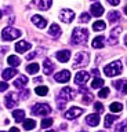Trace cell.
I'll use <instances>...</instances> for the list:
<instances>
[{"label": "cell", "mask_w": 127, "mask_h": 132, "mask_svg": "<svg viewBox=\"0 0 127 132\" xmlns=\"http://www.w3.org/2000/svg\"><path fill=\"white\" fill-rule=\"evenodd\" d=\"M94 110H95L97 113H102V111H104V105H102L101 102H95L94 103Z\"/></svg>", "instance_id": "39"}, {"label": "cell", "mask_w": 127, "mask_h": 132, "mask_svg": "<svg viewBox=\"0 0 127 132\" xmlns=\"http://www.w3.org/2000/svg\"><path fill=\"white\" fill-rule=\"evenodd\" d=\"M54 63L51 62V59H48V58H46V59L43 61V73L44 74H51L53 72H54Z\"/></svg>", "instance_id": "16"}, {"label": "cell", "mask_w": 127, "mask_h": 132, "mask_svg": "<svg viewBox=\"0 0 127 132\" xmlns=\"http://www.w3.org/2000/svg\"><path fill=\"white\" fill-rule=\"evenodd\" d=\"M88 78H90V73L84 72V70H81V72H77V73H76L75 82H76V84H79V85H83V84H86V82L88 81Z\"/></svg>", "instance_id": "10"}, {"label": "cell", "mask_w": 127, "mask_h": 132, "mask_svg": "<svg viewBox=\"0 0 127 132\" xmlns=\"http://www.w3.org/2000/svg\"><path fill=\"white\" fill-rule=\"evenodd\" d=\"M75 96H76V91L73 88H71V87H65V88H62L61 92H59V95H58V98L62 99V101H65V102L72 101Z\"/></svg>", "instance_id": "6"}, {"label": "cell", "mask_w": 127, "mask_h": 132, "mask_svg": "<svg viewBox=\"0 0 127 132\" xmlns=\"http://www.w3.org/2000/svg\"><path fill=\"white\" fill-rule=\"evenodd\" d=\"M53 122H54L53 118H43V121L40 122V125H42V128H48V127L53 125Z\"/></svg>", "instance_id": "37"}, {"label": "cell", "mask_w": 127, "mask_h": 132, "mask_svg": "<svg viewBox=\"0 0 127 132\" xmlns=\"http://www.w3.org/2000/svg\"><path fill=\"white\" fill-rule=\"evenodd\" d=\"M113 85L116 87L117 91H120L122 94H127V80H117V81H113Z\"/></svg>", "instance_id": "22"}, {"label": "cell", "mask_w": 127, "mask_h": 132, "mask_svg": "<svg viewBox=\"0 0 127 132\" xmlns=\"http://www.w3.org/2000/svg\"><path fill=\"white\" fill-rule=\"evenodd\" d=\"M102 85H104V80L100 77H95L91 82V88H102Z\"/></svg>", "instance_id": "36"}, {"label": "cell", "mask_w": 127, "mask_h": 132, "mask_svg": "<svg viewBox=\"0 0 127 132\" xmlns=\"http://www.w3.org/2000/svg\"><path fill=\"white\" fill-rule=\"evenodd\" d=\"M122 70H123L122 62L120 61H113V62H110L109 65H106L104 68V73L108 77H115V76H117V74H120Z\"/></svg>", "instance_id": "2"}, {"label": "cell", "mask_w": 127, "mask_h": 132, "mask_svg": "<svg viewBox=\"0 0 127 132\" xmlns=\"http://www.w3.org/2000/svg\"><path fill=\"white\" fill-rule=\"evenodd\" d=\"M2 16H3V11H0V18H2Z\"/></svg>", "instance_id": "50"}, {"label": "cell", "mask_w": 127, "mask_h": 132, "mask_svg": "<svg viewBox=\"0 0 127 132\" xmlns=\"http://www.w3.org/2000/svg\"><path fill=\"white\" fill-rule=\"evenodd\" d=\"M124 44L127 45V35H126V37H124Z\"/></svg>", "instance_id": "48"}, {"label": "cell", "mask_w": 127, "mask_h": 132, "mask_svg": "<svg viewBox=\"0 0 127 132\" xmlns=\"http://www.w3.org/2000/svg\"><path fill=\"white\" fill-rule=\"evenodd\" d=\"M90 61V55L88 52H77L75 58H73V68H84V66H87Z\"/></svg>", "instance_id": "4"}, {"label": "cell", "mask_w": 127, "mask_h": 132, "mask_svg": "<svg viewBox=\"0 0 127 132\" xmlns=\"http://www.w3.org/2000/svg\"><path fill=\"white\" fill-rule=\"evenodd\" d=\"M122 109H123V105H122L120 102H113L112 105L109 106V110L113 111V113H120Z\"/></svg>", "instance_id": "30"}, {"label": "cell", "mask_w": 127, "mask_h": 132, "mask_svg": "<svg viewBox=\"0 0 127 132\" xmlns=\"http://www.w3.org/2000/svg\"><path fill=\"white\" fill-rule=\"evenodd\" d=\"M39 69L40 68H39L38 63H29V65L26 66V72L29 73V74H36V73L39 72Z\"/></svg>", "instance_id": "32"}, {"label": "cell", "mask_w": 127, "mask_h": 132, "mask_svg": "<svg viewBox=\"0 0 127 132\" xmlns=\"http://www.w3.org/2000/svg\"><path fill=\"white\" fill-rule=\"evenodd\" d=\"M35 56H36V52H31L29 55H26V59H29V61H31V59H33Z\"/></svg>", "instance_id": "46"}, {"label": "cell", "mask_w": 127, "mask_h": 132, "mask_svg": "<svg viewBox=\"0 0 127 132\" xmlns=\"http://www.w3.org/2000/svg\"><path fill=\"white\" fill-rule=\"evenodd\" d=\"M88 40V30L84 28H75L73 29V33H72V37H71V41L73 45H80V44H84L87 43Z\"/></svg>", "instance_id": "1"}, {"label": "cell", "mask_w": 127, "mask_h": 132, "mask_svg": "<svg viewBox=\"0 0 127 132\" xmlns=\"http://www.w3.org/2000/svg\"><path fill=\"white\" fill-rule=\"evenodd\" d=\"M86 122L88 124L90 127H97L98 124H100V116L98 114H88L87 117H86Z\"/></svg>", "instance_id": "20"}, {"label": "cell", "mask_w": 127, "mask_h": 132, "mask_svg": "<svg viewBox=\"0 0 127 132\" xmlns=\"http://www.w3.org/2000/svg\"><path fill=\"white\" fill-rule=\"evenodd\" d=\"M98 132H105V131H98Z\"/></svg>", "instance_id": "52"}, {"label": "cell", "mask_w": 127, "mask_h": 132, "mask_svg": "<svg viewBox=\"0 0 127 132\" xmlns=\"http://www.w3.org/2000/svg\"><path fill=\"white\" fill-rule=\"evenodd\" d=\"M115 121H117V116H113V114H108L105 117V127L106 128H109V127H112V124L115 122Z\"/></svg>", "instance_id": "28"}, {"label": "cell", "mask_w": 127, "mask_h": 132, "mask_svg": "<svg viewBox=\"0 0 127 132\" xmlns=\"http://www.w3.org/2000/svg\"><path fill=\"white\" fill-rule=\"evenodd\" d=\"M90 18H91V15H90L88 12H83V14L80 15L79 19H80L81 23H86V22H88V21H90Z\"/></svg>", "instance_id": "38"}, {"label": "cell", "mask_w": 127, "mask_h": 132, "mask_svg": "<svg viewBox=\"0 0 127 132\" xmlns=\"http://www.w3.org/2000/svg\"><path fill=\"white\" fill-rule=\"evenodd\" d=\"M93 48H104L105 47V37L104 36H97L93 40Z\"/></svg>", "instance_id": "23"}, {"label": "cell", "mask_w": 127, "mask_h": 132, "mask_svg": "<svg viewBox=\"0 0 127 132\" xmlns=\"http://www.w3.org/2000/svg\"><path fill=\"white\" fill-rule=\"evenodd\" d=\"M22 122H24V129H26V131H31V129H33V128L36 127V121L32 120V118L24 120Z\"/></svg>", "instance_id": "26"}, {"label": "cell", "mask_w": 127, "mask_h": 132, "mask_svg": "<svg viewBox=\"0 0 127 132\" xmlns=\"http://www.w3.org/2000/svg\"><path fill=\"white\" fill-rule=\"evenodd\" d=\"M32 48V44H29L28 41H18L17 44H15V51L17 52H25V51H28V50H31Z\"/></svg>", "instance_id": "17"}, {"label": "cell", "mask_w": 127, "mask_h": 132, "mask_svg": "<svg viewBox=\"0 0 127 132\" xmlns=\"http://www.w3.org/2000/svg\"><path fill=\"white\" fill-rule=\"evenodd\" d=\"M106 2H108L110 6H117V4L120 3V0H106Z\"/></svg>", "instance_id": "44"}, {"label": "cell", "mask_w": 127, "mask_h": 132, "mask_svg": "<svg viewBox=\"0 0 127 132\" xmlns=\"http://www.w3.org/2000/svg\"><path fill=\"white\" fill-rule=\"evenodd\" d=\"M73 18H75V11L69 10V8H64L62 11L59 12V19L65 23H71Z\"/></svg>", "instance_id": "8"}, {"label": "cell", "mask_w": 127, "mask_h": 132, "mask_svg": "<svg viewBox=\"0 0 127 132\" xmlns=\"http://www.w3.org/2000/svg\"><path fill=\"white\" fill-rule=\"evenodd\" d=\"M26 84H28V77L24 76V74H21V76L14 81V85L17 87V88H24Z\"/></svg>", "instance_id": "25"}, {"label": "cell", "mask_w": 127, "mask_h": 132, "mask_svg": "<svg viewBox=\"0 0 127 132\" xmlns=\"http://www.w3.org/2000/svg\"><path fill=\"white\" fill-rule=\"evenodd\" d=\"M7 62H9L10 66L15 68V66H19V63H21V59H19L17 55H10L9 58H7Z\"/></svg>", "instance_id": "27"}, {"label": "cell", "mask_w": 127, "mask_h": 132, "mask_svg": "<svg viewBox=\"0 0 127 132\" xmlns=\"http://www.w3.org/2000/svg\"><path fill=\"white\" fill-rule=\"evenodd\" d=\"M33 4L39 8V10L46 11V10H48V8L51 7L53 0H33Z\"/></svg>", "instance_id": "15"}, {"label": "cell", "mask_w": 127, "mask_h": 132, "mask_svg": "<svg viewBox=\"0 0 127 132\" xmlns=\"http://www.w3.org/2000/svg\"><path fill=\"white\" fill-rule=\"evenodd\" d=\"M47 132H54V131H47Z\"/></svg>", "instance_id": "51"}, {"label": "cell", "mask_w": 127, "mask_h": 132, "mask_svg": "<svg viewBox=\"0 0 127 132\" xmlns=\"http://www.w3.org/2000/svg\"><path fill=\"white\" fill-rule=\"evenodd\" d=\"M32 114L33 116H48L51 113V107L50 105H46V103H36V105H33V107H32Z\"/></svg>", "instance_id": "5"}, {"label": "cell", "mask_w": 127, "mask_h": 132, "mask_svg": "<svg viewBox=\"0 0 127 132\" xmlns=\"http://www.w3.org/2000/svg\"><path fill=\"white\" fill-rule=\"evenodd\" d=\"M120 19V12L119 11H110L108 14V21L109 22H117Z\"/></svg>", "instance_id": "29"}, {"label": "cell", "mask_w": 127, "mask_h": 132, "mask_svg": "<svg viewBox=\"0 0 127 132\" xmlns=\"http://www.w3.org/2000/svg\"><path fill=\"white\" fill-rule=\"evenodd\" d=\"M57 103H58V109H61V110H62L64 109V107H65V103H66V102H65V101H62V99H57Z\"/></svg>", "instance_id": "42"}, {"label": "cell", "mask_w": 127, "mask_h": 132, "mask_svg": "<svg viewBox=\"0 0 127 132\" xmlns=\"http://www.w3.org/2000/svg\"><path fill=\"white\" fill-rule=\"evenodd\" d=\"M24 91L21 94H19V99H26L28 96H29V89H26V88H22Z\"/></svg>", "instance_id": "41"}, {"label": "cell", "mask_w": 127, "mask_h": 132, "mask_svg": "<svg viewBox=\"0 0 127 132\" xmlns=\"http://www.w3.org/2000/svg\"><path fill=\"white\" fill-rule=\"evenodd\" d=\"M120 32H122V28H120V26H116V28L112 29V32H110V36H109V39H108V43H109L110 45L117 44V39H119V35H120Z\"/></svg>", "instance_id": "12"}, {"label": "cell", "mask_w": 127, "mask_h": 132, "mask_svg": "<svg viewBox=\"0 0 127 132\" xmlns=\"http://www.w3.org/2000/svg\"><path fill=\"white\" fill-rule=\"evenodd\" d=\"M91 73L94 74V76H95V77H100V70H98L97 68H94L93 70H91Z\"/></svg>", "instance_id": "45"}, {"label": "cell", "mask_w": 127, "mask_h": 132, "mask_svg": "<svg viewBox=\"0 0 127 132\" xmlns=\"http://www.w3.org/2000/svg\"><path fill=\"white\" fill-rule=\"evenodd\" d=\"M109 95V88H101L100 92H98V96L100 98H106Z\"/></svg>", "instance_id": "40"}, {"label": "cell", "mask_w": 127, "mask_h": 132, "mask_svg": "<svg viewBox=\"0 0 127 132\" xmlns=\"http://www.w3.org/2000/svg\"><path fill=\"white\" fill-rule=\"evenodd\" d=\"M13 117L15 120V122H21L25 120V111L21 110V109H17V110H13Z\"/></svg>", "instance_id": "24"}, {"label": "cell", "mask_w": 127, "mask_h": 132, "mask_svg": "<svg viewBox=\"0 0 127 132\" xmlns=\"http://www.w3.org/2000/svg\"><path fill=\"white\" fill-rule=\"evenodd\" d=\"M126 131H127V120L120 121L115 128V132H126Z\"/></svg>", "instance_id": "33"}, {"label": "cell", "mask_w": 127, "mask_h": 132, "mask_svg": "<svg viewBox=\"0 0 127 132\" xmlns=\"http://www.w3.org/2000/svg\"><path fill=\"white\" fill-rule=\"evenodd\" d=\"M81 114H83V109L73 106V107H71L69 110L65 111L64 117L66 118V120H73V118H77V117H79V116H81Z\"/></svg>", "instance_id": "9"}, {"label": "cell", "mask_w": 127, "mask_h": 132, "mask_svg": "<svg viewBox=\"0 0 127 132\" xmlns=\"http://www.w3.org/2000/svg\"><path fill=\"white\" fill-rule=\"evenodd\" d=\"M35 92L38 94L39 96H44V95L48 94V88L46 85H39V87H36V88H35Z\"/></svg>", "instance_id": "31"}, {"label": "cell", "mask_w": 127, "mask_h": 132, "mask_svg": "<svg viewBox=\"0 0 127 132\" xmlns=\"http://www.w3.org/2000/svg\"><path fill=\"white\" fill-rule=\"evenodd\" d=\"M93 98L94 96L87 91V92H83V99H81V102H83L84 105H90V103L93 102Z\"/></svg>", "instance_id": "34"}, {"label": "cell", "mask_w": 127, "mask_h": 132, "mask_svg": "<svg viewBox=\"0 0 127 132\" xmlns=\"http://www.w3.org/2000/svg\"><path fill=\"white\" fill-rule=\"evenodd\" d=\"M32 23H33L36 28H39V29H44L47 26V21L44 19L42 15H33L32 16Z\"/></svg>", "instance_id": "13"}, {"label": "cell", "mask_w": 127, "mask_h": 132, "mask_svg": "<svg viewBox=\"0 0 127 132\" xmlns=\"http://www.w3.org/2000/svg\"><path fill=\"white\" fill-rule=\"evenodd\" d=\"M90 11H91V15L98 18V16H101L102 14H104V7H102L100 3H94L91 6V8H90Z\"/></svg>", "instance_id": "18"}, {"label": "cell", "mask_w": 127, "mask_h": 132, "mask_svg": "<svg viewBox=\"0 0 127 132\" xmlns=\"http://www.w3.org/2000/svg\"><path fill=\"white\" fill-rule=\"evenodd\" d=\"M17 73H18V70L15 68H9V69H6L4 72H3L2 77H3L4 81H7V80H10V78H13L14 76H17Z\"/></svg>", "instance_id": "21"}, {"label": "cell", "mask_w": 127, "mask_h": 132, "mask_svg": "<svg viewBox=\"0 0 127 132\" xmlns=\"http://www.w3.org/2000/svg\"><path fill=\"white\" fill-rule=\"evenodd\" d=\"M124 12H126V15H127V6L124 7Z\"/></svg>", "instance_id": "49"}, {"label": "cell", "mask_w": 127, "mask_h": 132, "mask_svg": "<svg viewBox=\"0 0 127 132\" xmlns=\"http://www.w3.org/2000/svg\"><path fill=\"white\" fill-rule=\"evenodd\" d=\"M61 28H59V25H57V23H51V26L50 29H48V35H50L51 37H54V39H58V37L61 36Z\"/></svg>", "instance_id": "19"}, {"label": "cell", "mask_w": 127, "mask_h": 132, "mask_svg": "<svg viewBox=\"0 0 127 132\" xmlns=\"http://www.w3.org/2000/svg\"><path fill=\"white\" fill-rule=\"evenodd\" d=\"M55 81H58V82H68L69 80H71V72L69 70H61L59 73H57L55 76Z\"/></svg>", "instance_id": "11"}, {"label": "cell", "mask_w": 127, "mask_h": 132, "mask_svg": "<svg viewBox=\"0 0 127 132\" xmlns=\"http://www.w3.org/2000/svg\"><path fill=\"white\" fill-rule=\"evenodd\" d=\"M55 58L59 62L65 63V62H68L69 59H71V51H69V50H61V51H58L55 54Z\"/></svg>", "instance_id": "14"}, {"label": "cell", "mask_w": 127, "mask_h": 132, "mask_svg": "<svg viewBox=\"0 0 127 132\" xmlns=\"http://www.w3.org/2000/svg\"><path fill=\"white\" fill-rule=\"evenodd\" d=\"M19 102V95L15 92H10L6 95V107L7 109H14Z\"/></svg>", "instance_id": "7"}, {"label": "cell", "mask_w": 127, "mask_h": 132, "mask_svg": "<svg viewBox=\"0 0 127 132\" xmlns=\"http://www.w3.org/2000/svg\"><path fill=\"white\" fill-rule=\"evenodd\" d=\"M9 132H19V131H18V128L13 127V128H10V131H9Z\"/></svg>", "instance_id": "47"}, {"label": "cell", "mask_w": 127, "mask_h": 132, "mask_svg": "<svg viewBox=\"0 0 127 132\" xmlns=\"http://www.w3.org/2000/svg\"><path fill=\"white\" fill-rule=\"evenodd\" d=\"M22 32L18 30V29H15L13 26H7L2 30V39L4 41H11V40H15L18 39V37H21Z\"/></svg>", "instance_id": "3"}, {"label": "cell", "mask_w": 127, "mask_h": 132, "mask_svg": "<svg viewBox=\"0 0 127 132\" xmlns=\"http://www.w3.org/2000/svg\"><path fill=\"white\" fill-rule=\"evenodd\" d=\"M7 88H9V84H7V82H0V92H4Z\"/></svg>", "instance_id": "43"}, {"label": "cell", "mask_w": 127, "mask_h": 132, "mask_svg": "<svg viewBox=\"0 0 127 132\" xmlns=\"http://www.w3.org/2000/svg\"><path fill=\"white\" fill-rule=\"evenodd\" d=\"M106 28V23L104 22V21H97V22H94V25H93V29L94 30H104V29Z\"/></svg>", "instance_id": "35"}]
</instances>
